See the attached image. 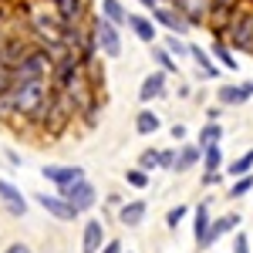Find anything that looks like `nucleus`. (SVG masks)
I'll list each match as a JSON object with an SVG mask.
<instances>
[{"instance_id":"nucleus-1","label":"nucleus","mask_w":253,"mask_h":253,"mask_svg":"<svg viewBox=\"0 0 253 253\" xmlns=\"http://www.w3.org/2000/svg\"><path fill=\"white\" fill-rule=\"evenodd\" d=\"M51 81H27V84H14L10 88V101L17 108V122H31L51 98Z\"/></svg>"},{"instance_id":"nucleus-2","label":"nucleus","mask_w":253,"mask_h":253,"mask_svg":"<svg viewBox=\"0 0 253 253\" xmlns=\"http://www.w3.org/2000/svg\"><path fill=\"white\" fill-rule=\"evenodd\" d=\"M223 41L233 47L236 54H240V51H243V54H253V0H247L233 14V20H230L226 31H223Z\"/></svg>"},{"instance_id":"nucleus-3","label":"nucleus","mask_w":253,"mask_h":253,"mask_svg":"<svg viewBox=\"0 0 253 253\" xmlns=\"http://www.w3.org/2000/svg\"><path fill=\"white\" fill-rule=\"evenodd\" d=\"M51 71H54V61L44 47H34L27 58L20 61L17 68H10V78L14 84H27V81H51Z\"/></svg>"},{"instance_id":"nucleus-4","label":"nucleus","mask_w":253,"mask_h":253,"mask_svg":"<svg viewBox=\"0 0 253 253\" xmlns=\"http://www.w3.org/2000/svg\"><path fill=\"white\" fill-rule=\"evenodd\" d=\"M91 27H95V38H98V51L101 58H122V27H115L112 20H105L101 14H91Z\"/></svg>"},{"instance_id":"nucleus-5","label":"nucleus","mask_w":253,"mask_h":253,"mask_svg":"<svg viewBox=\"0 0 253 253\" xmlns=\"http://www.w3.org/2000/svg\"><path fill=\"white\" fill-rule=\"evenodd\" d=\"M41 175L54 186V193H64L68 186L88 179V172H84L81 166H64V162H44V166H41Z\"/></svg>"},{"instance_id":"nucleus-6","label":"nucleus","mask_w":253,"mask_h":253,"mask_svg":"<svg viewBox=\"0 0 253 253\" xmlns=\"http://www.w3.org/2000/svg\"><path fill=\"white\" fill-rule=\"evenodd\" d=\"M169 78H172V75H166V71H159V68H152V71L142 78V84H138V101H142V108H152V101H162V98L169 95Z\"/></svg>"},{"instance_id":"nucleus-7","label":"nucleus","mask_w":253,"mask_h":253,"mask_svg":"<svg viewBox=\"0 0 253 253\" xmlns=\"http://www.w3.org/2000/svg\"><path fill=\"white\" fill-rule=\"evenodd\" d=\"M149 17L156 20V27H162L166 34H179V38H186V34L193 31V24L182 17L172 3H159L156 10H149Z\"/></svg>"},{"instance_id":"nucleus-8","label":"nucleus","mask_w":253,"mask_h":253,"mask_svg":"<svg viewBox=\"0 0 253 253\" xmlns=\"http://www.w3.org/2000/svg\"><path fill=\"white\" fill-rule=\"evenodd\" d=\"M213 196L199 199L193 206V236H196V250H210V226H213Z\"/></svg>"},{"instance_id":"nucleus-9","label":"nucleus","mask_w":253,"mask_h":253,"mask_svg":"<svg viewBox=\"0 0 253 253\" xmlns=\"http://www.w3.org/2000/svg\"><path fill=\"white\" fill-rule=\"evenodd\" d=\"M34 203H38L51 219H58V223H75V219H78V210H75L61 193H38Z\"/></svg>"},{"instance_id":"nucleus-10","label":"nucleus","mask_w":253,"mask_h":253,"mask_svg":"<svg viewBox=\"0 0 253 253\" xmlns=\"http://www.w3.org/2000/svg\"><path fill=\"white\" fill-rule=\"evenodd\" d=\"M61 196L78 210V216L91 213V210H95V203H98V189H95V182H91V179H81V182H75V186H68Z\"/></svg>"},{"instance_id":"nucleus-11","label":"nucleus","mask_w":253,"mask_h":253,"mask_svg":"<svg viewBox=\"0 0 253 253\" xmlns=\"http://www.w3.org/2000/svg\"><path fill=\"white\" fill-rule=\"evenodd\" d=\"M0 210L14 219L27 216V196L20 193V186H14L10 179H0Z\"/></svg>"},{"instance_id":"nucleus-12","label":"nucleus","mask_w":253,"mask_h":253,"mask_svg":"<svg viewBox=\"0 0 253 253\" xmlns=\"http://www.w3.org/2000/svg\"><path fill=\"white\" fill-rule=\"evenodd\" d=\"M189 58H193V64H196V71H193L196 81H213V78H219V75H226V71L213 61V54H210L206 47L193 44V41H189Z\"/></svg>"},{"instance_id":"nucleus-13","label":"nucleus","mask_w":253,"mask_h":253,"mask_svg":"<svg viewBox=\"0 0 253 253\" xmlns=\"http://www.w3.org/2000/svg\"><path fill=\"white\" fill-rule=\"evenodd\" d=\"M108 243V230H105V219H84V226H81V253H98L101 247Z\"/></svg>"},{"instance_id":"nucleus-14","label":"nucleus","mask_w":253,"mask_h":253,"mask_svg":"<svg viewBox=\"0 0 253 253\" xmlns=\"http://www.w3.org/2000/svg\"><path fill=\"white\" fill-rule=\"evenodd\" d=\"M145 216H149V203H145V199H125L115 210V219L125 230H138V226L145 223Z\"/></svg>"},{"instance_id":"nucleus-15","label":"nucleus","mask_w":253,"mask_h":253,"mask_svg":"<svg viewBox=\"0 0 253 253\" xmlns=\"http://www.w3.org/2000/svg\"><path fill=\"white\" fill-rule=\"evenodd\" d=\"M172 7H175V10H179L186 20H189L193 27H206L210 10H213V0H175Z\"/></svg>"},{"instance_id":"nucleus-16","label":"nucleus","mask_w":253,"mask_h":253,"mask_svg":"<svg viewBox=\"0 0 253 253\" xmlns=\"http://www.w3.org/2000/svg\"><path fill=\"white\" fill-rule=\"evenodd\" d=\"M250 88L243 84V81H226V84H219V91H216V105H223V108H240V105H247L250 101Z\"/></svg>"},{"instance_id":"nucleus-17","label":"nucleus","mask_w":253,"mask_h":253,"mask_svg":"<svg viewBox=\"0 0 253 253\" xmlns=\"http://www.w3.org/2000/svg\"><path fill=\"white\" fill-rule=\"evenodd\" d=\"M199 162H203V149H199L196 142H182V145H175V166H172L175 175H186L189 169H196Z\"/></svg>"},{"instance_id":"nucleus-18","label":"nucleus","mask_w":253,"mask_h":253,"mask_svg":"<svg viewBox=\"0 0 253 253\" xmlns=\"http://www.w3.org/2000/svg\"><path fill=\"white\" fill-rule=\"evenodd\" d=\"M51 7H54V14H58L64 24H81V20H88V7H84V0H51Z\"/></svg>"},{"instance_id":"nucleus-19","label":"nucleus","mask_w":253,"mask_h":253,"mask_svg":"<svg viewBox=\"0 0 253 253\" xmlns=\"http://www.w3.org/2000/svg\"><path fill=\"white\" fill-rule=\"evenodd\" d=\"M128 31H132L142 44H156V38H159V27L149 14H128Z\"/></svg>"},{"instance_id":"nucleus-20","label":"nucleus","mask_w":253,"mask_h":253,"mask_svg":"<svg viewBox=\"0 0 253 253\" xmlns=\"http://www.w3.org/2000/svg\"><path fill=\"white\" fill-rule=\"evenodd\" d=\"M240 223H243V216H240V213L213 216V226H210V247H216V240H223V236L236 233V230H240Z\"/></svg>"},{"instance_id":"nucleus-21","label":"nucleus","mask_w":253,"mask_h":253,"mask_svg":"<svg viewBox=\"0 0 253 253\" xmlns=\"http://www.w3.org/2000/svg\"><path fill=\"white\" fill-rule=\"evenodd\" d=\"M210 54H213V61L223 68V71H236V68H240L236 51H233V47H230L223 38H213V41H210Z\"/></svg>"},{"instance_id":"nucleus-22","label":"nucleus","mask_w":253,"mask_h":253,"mask_svg":"<svg viewBox=\"0 0 253 253\" xmlns=\"http://www.w3.org/2000/svg\"><path fill=\"white\" fill-rule=\"evenodd\" d=\"M156 132H162V118H159V112H156V108H138V115H135V135L152 138Z\"/></svg>"},{"instance_id":"nucleus-23","label":"nucleus","mask_w":253,"mask_h":253,"mask_svg":"<svg viewBox=\"0 0 253 253\" xmlns=\"http://www.w3.org/2000/svg\"><path fill=\"white\" fill-rule=\"evenodd\" d=\"M223 135H226V128H223L219 122H206V125L199 128V135H196V145H199V149H210V145H223Z\"/></svg>"},{"instance_id":"nucleus-24","label":"nucleus","mask_w":253,"mask_h":253,"mask_svg":"<svg viewBox=\"0 0 253 253\" xmlns=\"http://www.w3.org/2000/svg\"><path fill=\"white\" fill-rule=\"evenodd\" d=\"M98 14H101L105 20H112L115 27H128V10L122 7V0H101Z\"/></svg>"},{"instance_id":"nucleus-25","label":"nucleus","mask_w":253,"mask_h":253,"mask_svg":"<svg viewBox=\"0 0 253 253\" xmlns=\"http://www.w3.org/2000/svg\"><path fill=\"white\" fill-rule=\"evenodd\" d=\"M149 54H152V64H156L159 71H166V75H179V68H182V64H179V61H175L162 44H152V51H149Z\"/></svg>"},{"instance_id":"nucleus-26","label":"nucleus","mask_w":253,"mask_h":253,"mask_svg":"<svg viewBox=\"0 0 253 253\" xmlns=\"http://www.w3.org/2000/svg\"><path fill=\"white\" fill-rule=\"evenodd\" d=\"M203 172H223L226 169V156H223V145H210L203 149Z\"/></svg>"},{"instance_id":"nucleus-27","label":"nucleus","mask_w":253,"mask_h":253,"mask_svg":"<svg viewBox=\"0 0 253 253\" xmlns=\"http://www.w3.org/2000/svg\"><path fill=\"white\" fill-rule=\"evenodd\" d=\"M159 44H162V47H166V51H169V54H172L179 64L189 58V41L179 38V34H162V41H159Z\"/></svg>"},{"instance_id":"nucleus-28","label":"nucleus","mask_w":253,"mask_h":253,"mask_svg":"<svg viewBox=\"0 0 253 253\" xmlns=\"http://www.w3.org/2000/svg\"><path fill=\"white\" fill-rule=\"evenodd\" d=\"M223 172L230 175V179H240V175H250L253 172V149H247L243 156H236V159H230L226 162V169Z\"/></svg>"},{"instance_id":"nucleus-29","label":"nucleus","mask_w":253,"mask_h":253,"mask_svg":"<svg viewBox=\"0 0 253 253\" xmlns=\"http://www.w3.org/2000/svg\"><path fill=\"white\" fill-rule=\"evenodd\" d=\"M250 193H253V172L240 175V179H233L226 186V199H243V196H250Z\"/></svg>"},{"instance_id":"nucleus-30","label":"nucleus","mask_w":253,"mask_h":253,"mask_svg":"<svg viewBox=\"0 0 253 253\" xmlns=\"http://www.w3.org/2000/svg\"><path fill=\"white\" fill-rule=\"evenodd\" d=\"M125 182H128L132 189H138V193H142V189H149V186H152V175L145 172V169H138V166H132V169L125 172Z\"/></svg>"},{"instance_id":"nucleus-31","label":"nucleus","mask_w":253,"mask_h":253,"mask_svg":"<svg viewBox=\"0 0 253 253\" xmlns=\"http://www.w3.org/2000/svg\"><path fill=\"white\" fill-rule=\"evenodd\" d=\"M189 213H193V210H189L186 203H175L172 210L166 213V226H169V230H179V226H182V219H186Z\"/></svg>"},{"instance_id":"nucleus-32","label":"nucleus","mask_w":253,"mask_h":253,"mask_svg":"<svg viewBox=\"0 0 253 253\" xmlns=\"http://www.w3.org/2000/svg\"><path fill=\"white\" fill-rule=\"evenodd\" d=\"M138 169H145V172L152 175L159 169V149H142V152H138V162H135Z\"/></svg>"},{"instance_id":"nucleus-33","label":"nucleus","mask_w":253,"mask_h":253,"mask_svg":"<svg viewBox=\"0 0 253 253\" xmlns=\"http://www.w3.org/2000/svg\"><path fill=\"white\" fill-rule=\"evenodd\" d=\"M0 125H17V108L10 101V91L0 98Z\"/></svg>"},{"instance_id":"nucleus-34","label":"nucleus","mask_w":253,"mask_h":253,"mask_svg":"<svg viewBox=\"0 0 253 253\" xmlns=\"http://www.w3.org/2000/svg\"><path fill=\"white\" fill-rule=\"evenodd\" d=\"M172 166H175V149L169 145V149H159V169L162 172H172Z\"/></svg>"},{"instance_id":"nucleus-35","label":"nucleus","mask_w":253,"mask_h":253,"mask_svg":"<svg viewBox=\"0 0 253 253\" xmlns=\"http://www.w3.org/2000/svg\"><path fill=\"white\" fill-rule=\"evenodd\" d=\"M230 253H253L250 250V236L243 233V230H236V233H233V250H230Z\"/></svg>"},{"instance_id":"nucleus-36","label":"nucleus","mask_w":253,"mask_h":253,"mask_svg":"<svg viewBox=\"0 0 253 253\" xmlns=\"http://www.w3.org/2000/svg\"><path fill=\"white\" fill-rule=\"evenodd\" d=\"M169 135H172V142H175V145H182V142H189V128H186L182 122H175L172 128H169Z\"/></svg>"},{"instance_id":"nucleus-37","label":"nucleus","mask_w":253,"mask_h":253,"mask_svg":"<svg viewBox=\"0 0 253 253\" xmlns=\"http://www.w3.org/2000/svg\"><path fill=\"white\" fill-rule=\"evenodd\" d=\"M223 179H226V172H203V186H206V189H216Z\"/></svg>"},{"instance_id":"nucleus-38","label":"nucleus","mask_w":253,"mask_h":253,"mask_svg":"<svg viewBox=\"0 0 253 253\" xmlns=\"http://www.w3.org/2000/svg\"><path fill=\"white\" fill-rule=\"evenodd\" d=\"M98 253H125V247H122V240H118V236H108V243H105Z\"/></svg>"},{"instance_id":"nucleus-39","label":"nucleus","mask_w":253,"mask_h":253,"mask_svg":"<svg viewBox=\"0 0 253 253\" xmlns=\"http://www.w3.org/2000/svg\"><path fill=\"white\" fill-rule=\"evenodd\" d=\"M10 88H14V78H10V71H7V68H3V71H0V98L7 95V91H10Z\"/></svg>"},{"instance_id":"nucleus-40","label":"nucleus","mask_w":253,"mask_h":253,"mask_svg":"<svg viewBox=\"0 0 253 253\" xmlns=\"http://www.w3.org/2000/svg\"><path fill=\"white\" fill-rule=\"evenodd\" d=\"M175 98H179V101H186V98H193V84H186V81H179V88H175Z\"/></svg>"},{"instance_id":"nucleus-41","label":"nucleus","mask_w":253,"mask_h":253,"mask_svg":"<svg viewBox=\"0 0 253 253\" xmlns=\"http://www.w3.org/2000/svg\"><path fill=\"white\" fill-rule=\"evenodd\" d=\"M3 156H7V166H14V169H20V166H24V159H20L14 149H3Z\"/></svg>"},{"instance_id":"nucleus-42","label":"nucleus","mask_w":253,"mask_h":253,"mask_svg":"<svg viewBox=\"0 0 253 253\" xmlns=\"http://www.w3.org/2000/svg\"><path fill=\"white\" fill-rule=\"evenodd\" d=\"M3 253H34V250H31L27 243H20V240H14V243H10V247H7Z\"/></svg>"},{"instance_id":"nucleus-43","label":"nucleus","mask_w":253,"mask_h":253,"mask_svg":"<svg viewBox=\"0 0 253 253\" xmlns=\"http://www.w3.org/2000/svg\"><path fill=\"white\" fill-rule=\"evenodd\" d=\"M122 203H125V199H122L118 193H108V199H105V206H108V210H118Z\"/></svg>"},{"instance_id":"nucleus-44","label":"nucleus","mask_w":253,"mask_h":253,"mask_svg":"<svg viewBox=\"0 0 253 253\" xmlns=\"http://www.w3.org/2000/svg\"><path fill=\"white\" fill-rule=\"evenodd\" d=\"M223 115V105H213V108H206V122H219Z\"/></svg>"},{"instance_id":"nucleus-45","label":"nucleus","mask_w":253,"mask_h":253,"mask_svg":"<svg viewBox=\"0 0 253 253\" xmlns=\"http://www.w3.org/2000/svg\"><path fill=\"white\" fill-rule=\"evenodd\" d=\"M138 3H142L145 10H156V7H159V0H138Z\"/></svg>"},{"instance_id":"nucleus-46","label":"nucleus","mask_w":253,"mask_h":253,"mask_svg":"<svg viewBox=\"0 0 253 253\" xmlns=\"http://www.w3.org/2000/svg\"><path fill=\"white\" fill-rule=\"evenodd\" d=\"M3 38H7V20H0V44H3Z\"/></svg>"},{"instance_id":"nucleus-47","label":"nucleus","mask_w":253,"mask_h":253,"mask_svg":"<svg viewBox=\"0 0 253 253\" xmlns=\"http://www.w3.org/2000/svg\"><path fill=\"white\" fill-rule=\"evenodd\" d=\"M0 20H7V10H3V7H0Z\"/></svg>"},{"instance_id":"nucleus-48","label":"nucleus","mask_w":253,"mask_h":253,"mask_svg":"<svg viewBox=\"0 0 253 253\" xmlns=\"http://www.w3.org/2000/svg\"><path fill=\"white\" fill-rule=\"evenodd\" d=\"M243 84H247V88H250V95H253V81H243Z\"/></svg>"},{"instance_id":"nucleus-49","label":"nucleus","mask_w":253,"mask_h":253,"mask_svg":"<svg viewBox=\"0 0 253 253\" xmlns=\"http://www.w3.org/2000/svg\"><path fill=\"white\" fill-rule=\"evenodd\" d=\"M159 3H175V0H159Z\"/></svg>"},{"instance_id":"nucleus-50","label":"nucleus","mask_w":253,"mask_h":253,"mask_svg":"<svg viewBox=\"0 0 253 253\" xmlns=\"http://www.w3.org/2000/svg\"><path fill=\"white\" fill-rule=\"evenodd\" d=\"M0 71H3V58H0Z\"/></svg>"},{"instance_id":"nucleus-51","label":"nucleus","mask_w":253,"mask_h":253,"mask_svg":"<svg viewBox=\"0 0 253 253\" xmlns=\"http://www.w3.org/2000/svg\"><path fill=\"white\" fill-rule=\"evenodd\" d=\"M125 253H132V250H125Z\"/></svg>"}]
</instances>
